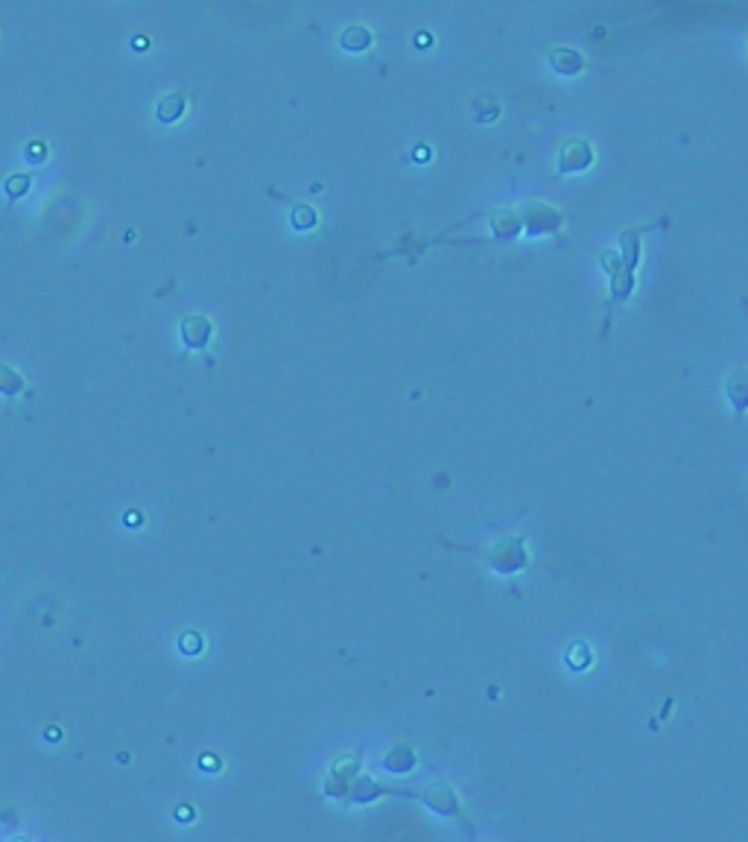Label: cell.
Here are the masks:
<instances>
[{
	"label": "cell",
	"instance_id": "1",
	"mask_svg": "<svg viewBox=\"0 0 748 842\" xmlns=\"http://www.w3.org/2000/svg\"><path fill=\"white\" fill-rule=\"evenodd\" d=\"M549 62L556 70L562 73H579L581 70V56L579 53H570V50H552L549 53Z\"/></svg>",
	"mask_w": 748,
	"mask_h": 842
},
{
	"label": "cell",
	"instance_id": "2",
	"mask_svg": "<svg viewBox=\"0 0 748 842\" xmlns=\"http://www.w3.org/2000/svg\"><path fill=\"white\" fill-rule=\"evenodd\" d=\"M181 108H184V97L181 94H173V97H167L161 105H158V120L161 123H173V120H179L181 117Z\"/></svg>",
	"mask_w": 748,
	"mask_h": 842
},
{
	"label": "cell",
	"instance_id": "3",
	"mask_svg": "<svg viewBox=\"0 0 748 842\" xmlns=\"http://www.w3.org/2000/svg\"><path fill=\"white\" fill-rule=\"evenodd\" d=\"M372 44V36H369V30H363V26H351V30H345V36H342V47L345 50H366Z\"/></svg>",
	"mask_w": 748,
	"mask_h": 842
},
{
	"label": "cell",
	"instance_id": "4",
	"mask_svg": "<svg viewBox=\"0 0 748 842\" xmlns=\"http://www.w3.org/2000/svg\"><path fill=\"white\" fill-rule=\"evenodd\" d=\"M23 184H26V179H23V176H21V179H15V181H12V179H9V184H6V190H9V194H15V196H18V194H23V190H26V187H23Z\"/></svg>",
	"mask_w": 748,
	"mask_h": 842
}]
</instances>
